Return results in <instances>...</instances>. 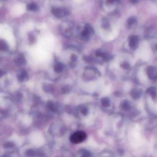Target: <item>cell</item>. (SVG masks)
Listing matches in <instances>:
<instances>
[{
  "label": "cell",
  "mask_w": 157,
  "mask_h": 157,
  "mask_svg": "<svg viewBox=\"0 0 157 157\" xmlns=\"http://www.w3.org/2000/svg\"><path fill=\"white\" fill-rule=\"evenodd\" d=\"M86 137V133L82 131H78L74 133L70 137V141L74 144L83 142Z\"/></svg>",
  "instance_id": "6da1fadb"
},
{
  "label": "cell",
  "mask_w": 157,
  "mask_h": 157,
  "mask_svg": "<svg viewBox=\"0 0 157 157\" xmlns=\"http://www.w3.org/2000/svg\"><path fill=\"white\" fill-rule=\"evenodd\" d=\"M51 12L52 14L58 18H64L69 14V11L64 8L54 7L52 9Z\"/></svg>",
  "instance_id": "7a4b0ae2"
},
{
  "label": "cell",
  "mask_w": 157,
  "mask_h": 157,
  "mask_svg": "<svg viewBox=\"0 0 157 157\" xmlns=\"http://www.w3.org/2000/svg\"><path fill=\"white\" fill-rule=\"evenodd\" d=\"M147 74L149 78L151 79L157 78V69L155 67L150 66L147 69Z\"/></svg>",
  "instance_id": "3957f363"
},
{
  "label": "cell",
  "mask_w": 157,
  "mask_h": 157,
  "mask_svg": "<svg viewBox=\"0 0 157 157\" xmlns=\"http://www.w3.org/2000/svg\"><path fill=\"white\" fill-rule=\"evenodd\" d=\"M138 37L135 36H131L129 39V45L130 47L132 49H136L138 46Z\"/></svg>",
  "instance_id": "277c9868"
},
{
  "label": "cell",
  "mask_w": 157,
  "mask_h": 157,
  "mask_svg": "<svg viewBox=\"0 0 157 157\" xmlns=\"http://www.w3.org/2000/svg\"><path fill=\"white\" fill-rule=\"evenodd\" d=\"M28 74L24 70H22L17 75V78L19 81H23L27 79Z\"/></svg>",
  "instance_id": "5b68a950"
},
{
  "label": "cell",
  "mask_w": 157,
  "mask_h": 157,
  "mask_svg": "<svg viewBox=\"0 0 157 157\" xmlns=\"http://www.w3.org/2000/svg\"><path fill=\"white\" fill-rule=\"evenodd\" d=\"M142 95V91L139 89H136L132 91L131 92V96L135 99L140 98Z\"/></svg>",
  "instance_id": "8992f818"
},
{
  "label": "cell",
  "mask_w": 157,
  "mask_h": 157,
  "mask_svg": "<svg viewBox=\"0 0 157 157\" xmlns=\"http://www.w3.org/2000/svg\"><path fill=\"white\" fill-rule=\"evenodd\" d=\"M25 59L24 57L22 56L17 58L15 60V64L18 66L23 65L25 64Z\"/></svg>",
  "instance_id": "52a82bcc"
},
{
  "label": "cell",
  "mask_w": 157,
  "mask_h": 157,
  "mask_svg": "<svg viewBox=\"0 0 157 157\" xmlns=\"http://www.w3.org/2000/svg\"><path fill=\"white\" fill-rule=\"evenodd\" d=\"M148 92L151 95L153 100H155L157 99V92L155 88H154L153 87H151L148 90Z\"/></svg>",
  "instance_id": "ba28073f"
},
{
  "label": "cell",
  "mask_w": 157,
  "mask_h": 157,
  "mask_svg": "<svg viewBox=\"0 0 157 157\" xmlns=\"http://www.w3.org/2000/svg\"><path fill=\"white\" fill-rule=\"evenodd\" d=\"M38 8V7L37 5L35 3H31L28 5L27 7V9L29 11H36L37 10Z\"/></svg>",
  "instance_id": "9c48e42d"
},
{
  "label": "cell",
  "mask_w": 157,
  "mask_h": 157,
  "mask_svg": "<svg viewBox=\"0 0 157 157\" xmlns=\"http://www.w3.org/2000/svg\"><path fill=\"white\" fill-rule=\"evenodd\" d=\"M8 47L7 43L3 40H0V50L2 51H6L8 49Z\"/></svg>",
  "instance_id": "30bf717a"
},
{
  "label": "cell",
  "mask_w": 157,
  "mask_h": 157,
  "mask_svg": "<svg viewBox=\"0 0 157 157\" xmlns=\"http://www.w3.org/2000/svg\"><path fill=\"white\" fill-rule=\"evenodd\" d=\"M102 26L105 28V29H107L109 27V22L107 21V19L106 18H103L102 21Z\"/></svg>",
  "instance_id": "8fae6325"
},
{
  "label": "cell",
  "mask_w": 157,
  "mask_h": 157,
  "mask_svg": "<svg viewBox=\"0 0 157 157\" xmlns=\"http://www.w3.org/2000/svg\"><path fill=\"white\" fill-rule=\"evenodd\" d=\"M85 30L86 31L89 35L93 33V29L92 27V26L89 24H86L85 27Z\"/></svg>",
  "instance_id": "7c38bea8"
},
{
  "label": "cell",
  "mask_w": 157,
  "mask_h": 157,
  "mask_svg": "<svg viewBox=\"0 0 157 157\" xmlns=\"http://www.w3.org/2000/svg\"><path fill=\"white\" fill-rule=\"evenodd\" d=\"M136 22V19L134 17L129 18L127 20V24L129 26L133 25Z\"/></svg>",
  "instance_id": "4fadbf2b"
},
{
  "label": "cell",
  "mask_w": 157,
  "mask_h": 157,
  "mask_svg": "<svg viewBox=\"0 0 157 157\" xmlns=\"http://www.w3.org/2000/svg\"><path fill=\"white\" fill-rule=\"evenodd\" d=\"M14 146V144L12 143H7L5 145V148H13Z\"/></svg>",
  "instance_id": "5bb4252c"
},
{
  "label": "cell",
  "mask_w": 157,
  "mask_h": 157,
  "mask_svg": "<svg viewBox=\"0 0 157 157\" xmlns=\"http://www.w3.org/2000/svg\"><path fill=\"white\" fill-rule=\"evenodd\" d=\"M123 107L125 109H128L129 107V105L127 102H125L123 104Z\"/></svg>",
  "instance_id": "9a60e30c"
},
{
  "label": "cell",
  "mask_w": 157,
  "mask_h": 157,
  "mask_svg": "<svg viewBox=\"0 0 157 157\" xmlns=\"http://www.w3.org/2000/svg\"><path fill=\"white\" fill-rule=\"evenodd\" d=\"M119 1V0H107V2L109 4H114L115 2H118Z\"/></svg>",
  "instance_id": "2e32d148"
},
{
  "label": "cell",
  "mask_w": 157,
  "mask_h": 157,
  "mask_svg": "<svg viewBox=\"0 0 157 157\" xmlns=\"http://www.w3.org/2000/svg\"><path fill=\"white\" fill-rule=\"evenodd\" d=\"M27 155L28 156H33L34 155V152L32 150H29L27 152Z\"/></svg>",
  "instance_id": "e0dca14e"
},
{
  "label": "cell",
  "mask_w": 157,
  "mask_h": 157,
  "mask_svg": "<svg viewBox=\"0 0 157 157\" xmlns=\"http://www.w3.org/2000/svg\"><path fill=\"white\" fill-rule=\"evenodd\" d=\"M139 0H130V2L133 4H135L138 2Z\"/></svg>",
  "instance_id": "ac0fdd59"
},
{
  "label": "cell",
  "mask_w": 157,
  "mask_h": 157,
  "mask_svg": "<svg viewBox=\"0 0 157 157\" xmlns=\"http://www.w3.org/2000/svg\"><path fill=\"white\" fill-rule=\"evenodd\" d=\"M3 75V72L0 70V77H1Z\"/></svg>",
  "instance_id": "d6986e66"
},
{
  "label": "cell",
  "mask_w": 157,
  "mask_h": 157,
  "mask_svg": "<svg viewBox=\"0 0 157 157\" xmlns=\"http://www.w3.org/2000/svg\"></svg>",
  "instance_id": "ffe728a7"
}]
</instances>
